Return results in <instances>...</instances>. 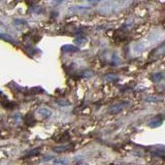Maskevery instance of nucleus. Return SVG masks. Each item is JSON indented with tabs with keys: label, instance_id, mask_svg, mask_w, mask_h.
I'll use <instances>...</instances> for the list:
<instances>
[{
	"label": "nucleus",
	"instance_id": "obj_1",
	"mask_svg": "<svg viewBox=\"0 0 165 165\" xmlns=\"http://www.w3.org/2000/svg\"><path fill=\"white\" fill-rule=\"evenodd\" d=\"M129 104V102H127V101H124V102H120V103H117V104H113V106H111L109 107V109H108V113H111V115H117V113H121V111H123L125 108H126V106Z\"/></svg>",
	"mask_w": 165,
	"mask_h": 165
},
{
	"label": "nucleus",
	"instance_id": "obj_2",
	"mask_svg": "<svg viewBox=\"0 0 165 165\" xmlns=\"http://www.w3.org/2000/svg\"><path fill=\"white\" fill-rule=\"evenodd\" d=\"M61 50L65 53H76V52L80 51V49L75 46H72V44H65L61 48Z\"/></svg>",
	"mask_w": 165,
	"mask_h": 165
},
{
	"label": "nucleus",
	"instance_id": "obj_3",
	"mask_svg": "<svg viewBox=\"0 0 165 165\" xmlns=\"http://www.w3.org/2000/svg\"><path fill=\"white\" fill-rule=\"evenodd\" d=\"M70 146H67V144H65V146H58V147H55L53 148V152L55 153H58V154H61V153H65L67 152L68 150H70Z\"/></svg>",
	"mask_w": 165,
	"mask_h": 165
},
{
	"label": "nucleus",
	"instance_id": "obj_4",
	"mask_svg": "<svg viewBox=\"0 0 165 165\" xmlns=\"http://www.w3.org/2000/svg\"><path fill=\"white\" fill-rule=\"evenodd\" d=\"M38 113L44 119H48V118H50V117L52 116V111H50L49 108H46V107L39 108V109H38Z\"/></svg>",
	"mask_w": 165,
	"mask_h": 165
},
{
	"label": "nucleus",
	"instance_id": "obj_5",
	"mask_svg": "<svg viewBox=\"0 0 165 165\" xmlns=\"http://www.w3.org/2000/svg\"><path fill=\"white\" fill-rule=\"evenodd\" d=\"M144 50V46L142 42H137V44H134L133 46H132V51H133L135 54L142 53Z\"/></svg>",
	"mask_w": 165,
	"mask_h": 165
},
{
	"label": "nucleus",
	"instance_id": "obj_6",
	"mask_svg": "<svg viewBox=\"0 0 165 165\" xmlns=\"http://www.w3.org/2000/svg\"><path fill=\"white\" fill-rule=\"evenodd\" d=\"M163 78H164V73H162V72H156V73H154V74L152 75V80L154 82H160V80H162Z\"/></svg>",
	"mask_w": 165,
	"mask_h": 165
},
{
	"label": "nucleus",
	"instance_id": "obj_7",
	"mask_svg": "<svg viewBox=\"0 0 165 165\" xmlns=\"http://www.w3.org/2000/svg\"><path fill=\"white\" fill-rule=\"evenodd\" d=\"M161 125H162V120H152L149 123V126L151 128H156V127H159Z\"/></svg>",
	"mask_w": 165,
	"mask_h": 165
},
{
	"label": "nucleus",
	"instance_id": "obj_8",
	"mask_svg": "<svg viewBox=\"0 0 165 165\" xmlns=\"http://www.w3.org/2000/svg\"><path fill=\"white\" fill-rule=\"evenodd\" d=\"M104 80H106V82H113V80H118L119 77L118 75L116 74H106L105 76H104Z\"/></svg>",
	"mask_w": 165,
	"mask_h": 165
},
{
	"label": "nucleus",
	"instance_id": "obj_9",
	"mask_svg": "<svg viewBox=\"0 0 165 165\" xmlns=\"http://www.w3.org/2000/svg\"><path fill=\"white\" fill-rule=\"evenodd\" d=\"M0 39H3V40H5V41H8V42H13V44H15V40H13L9 35H7V34H0Z\"/></svg>",
	"mask_w": 165,
	"mask_h": 165
},
{
	"label": "nucleus",
	"instance_id": "obj_10",
	"mask_svg": "<svg viewBox=\"0 0 165 165\" xmlns=\"http://www.w3.org/2000/svg\"><path fill=\"white\" fill-rule=\"evenodd\" d=\"M57 103H58L59 105H61V106H68V105H70L69 101L65 100V99H58V100H57Z\"/></svg>",
	"mask_w": 165,
	"mask_h": 165
},
{
	"label": "nucleus",
	"instance_id": "obj_11",
	"mask_svg": "<svg viewBox=\"0 0 165 165\" xmlns=\"http://www.w3.org/2000/svg\"><path fill=\"white\" fill-rule=\"evenodd\" d=\"M13 23H15V25H27V22L22 20V19H15L13 21Z\"/></svg>",
	"mask_w": 165,
	"mask_h": 165
},
{
	"label": "nucleus",
	"instance_id": "obj_12",
	"mask_svg": "<svg viewBox=\"0 0 165 165\" xmlns=\"http://www.w3.org/2000/svg\"><path fill=\"white\" fill-rule=\"evenodd\" d=\"M55 164H59V165H67V162L65 159H56L54 160Z\"/></svg>",
	"mask_w": 165,
	"mask_h": 165
},
{
	"label": "nucleus",
	"instance_id": "obj_13",
	"mask_svg": "<svg viewBox=\"0 0 165 165\" xmlns=\"http://www.w3.org/2000/svg\"><path fill=\"white\" fill-rule=\"evenodd\" d=\"M165 54V44L163 46H160L156 51V55H164Z\"/></svg>",
	"mask_w": 165,
	"mask_h": 165
},
{
	"label": "nucleus",
	"instance_id": "obj_14",
	"mask_svg": "<svg viewBox=\"0 0 165 165\" xmlns=\"http://www.w3.org/2000/svg\"><path fill=\"white\" fill-rule=\"evenodd\" d=\"M160 99L158 97H156V96H154V97H149L146 99V101H148V102H157V101H159Z\"/></svg>",
	"mask_w": 165,
	"mask_h": 165
},
{
	"label": "nucleus",
	"instance_id": "obj_15",
	"mask_svg": "<svg viewBox=\"0 0 165 165\" xmlns=\"http://www.w3.org/2000/svg\"><path fill=\"white\" fill-rule=\"evenodd\" d=\"M82 75H84L85 77H91L93 75V72L90 71V70H86V71H84Z\"/></svg>",
	"mask_w": 165,
	"mask_h": 165
},
{
	"label": "nucleus",
	"instance_id": "obj_16",
	"mask_svg": "<svg viewBox=\"0 0 165 165\" xmlns=\"http://www.w3.org/2000/svg\"><path fill=\"white\" fill-rule=\"evenodd\" d=\"M52 159H53V157H52V156H46V157L44 158V161H48V160H52Z\"/></svg>",
	"mask_w": 165,
	"mask_h": 165
},
{
	"label": "nucleus",
	"instance_id": "obj_17",
	"mask_svg": "<svg viewBox=\"0 0 165 165\" xmlns=\"http://www.w3.org/2000/svg\"><path fill=\"white\" fill-rule=\"evenodd\" d=\"M77 165H89V164H87V163H78Z\"/></svg>",
	"mask_w": 165,
	"mask_h": 165
},
{
	"label": "nucleus",
	"instance_id": "obj_18",
	"mask_svg": "<svg viewBox=\"0 0 165 165\" xmlns=\"http://www.w3.org/2000/svg\"><path fill=\"white\" fill-rule=\"evenodd\" d=\"M88 1H93L94 2V1H100V0H88Z\"/></svg>",
	"mask_w": 165,
	"mask_h": 165
}]
</instances>
